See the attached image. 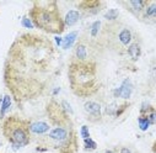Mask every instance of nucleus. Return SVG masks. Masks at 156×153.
I'll return each mask as SVG.
<instances>
[{
	"label": "nucleus",
	"instance_id": "f257e3e1",
	"mask_svg": "<svg viewBox=\"0 0 156 153\" xmlns=\"http://www.w3.org/2000/svg\"><path fill=\"white\" fill-rule=\"evenodd\" d=\"M132 90H133V87L130 84V82L127 79L122 83L121 88H118L117 90H114V95L115 96H121L123 99H128L130 98V94H132Z\"/></svg>",
	"mask_w": 156,
	"mask_h": 153
},
{
	"label": "nucleus",
	"instance_id": "f03ea898",
	"mask_svg": "<svg viewBox=\"0 0 156 153\" xmlns=\"http://www.w3.org/2000/svg\"><path fill=\"white\" fill-rule=\"evenodd\" d=\"M11 140H12L14 147H21V146L26 144L27 141H28V140H27V135H26L25 131L21 130V129H17V130L14 131Z\"/></svg>",
	"mask_w": 156,
	"mask_h": 153
},
{
	"label": "nucleus",
	"instance_id": "7ed1b4c3",
	"mask_svg": "<svg viewBox=\"0 0 156 153\" xmlns=\"http://www.w3.org/2000/svg\"><path fill=\"white\" fill-rule=\"evenodd\" d=\"M30 130H31L33 133L41 135V133H46V132L49 130V126H48L46 122H34V124L31 125Z\"/></svg>",
	"mask_w": 156,
	"mask_h": 153
},
{
	"label": "nucleus",
	"instance_id": "20e7f679",
	"mask_svg": "<svg viewBox=\"0 0 156 153\" xmlns=\"http://www.w3.org/2000/svg\"><path fill=\"white\" fill-rule=\"evenodd\" d=\"M79 17H80L79 11H76V10H70V11L66 14V16H65V24H66L68 26H73V25H75V24L77 22Z\"/></svg>",
	"mask_w": 156,
	"mask_h": 153
},
{
	"label": "nucleus",
	"instance_id": "39448f33",
	"mask_svg": "<svg viewBox=\"0 0 156 153\" xmlns=\"http://www.w3.org/2000/svg\"><path fill=\"white\" fill-rule=\"evenodd\" d=\"M85 110L91 114V115H95V116H98L101 114V106L97 104V103H94V101H89L85 104Z\"/></svg>",
	"mask_w": 156,
	"mask_h": 153
},
{
	"label": "nucleus",
	"instance_id": "423d86ee",
	"mask_svg": "<svg viewBox=\"0 0 156 153\" xmlns=\"http://www.w3.org/2000/svg\"><path fill=\"white\" fill-rule=\"evenodd\" d=\"M66 131L64 130V129H60V127H58V129H54L51 133H49V137L51 138H53V140H57V141H63V140H65L66 138Z\"/></svg>",
	"mask_w": 156,
	"mask_h": 153
},
{
	"label": "nucleus",
	"instance_id": "0eeeda50",
	"mask_svg": "<svg viewBox=\"0 0 156 153\" xmlns=\"http://www.w3.org/2000/svg\"><path fill=\"white\" fill-rule=\"evenodd\" d=\"M76 36H77V32H71V33L66 35V37L64 38V41H63V48L64 50H68V48H70L73 46V43L76 40Z\"/></svg>",
	"mask_w": 156,
	"mask_h": 153
},
{
	"label": "nucleus",
	"instance_id": "6e6552de",
	"mask_svg": "<svg viewBox=\"0 0 156 153\" xmlns=\"http://www.w3.org/2000/svg\"><path fill=\"white\" fill-rule=\"evenodd\" d=\"M128 53H129V56H130L133 59H138L139 56H140V47H139V45L133 43V45L129 47Z\"/></svg>",
	"mask_w": 156,
	"mask_h": 153
},
{
	"label": "nucleus",
	"instance_id": "1a4fd4ad",
	"mask_svg": "<svg viewBox=\"0 0 156 153\" xmlns=\"http://www.w3.org/2000/svg\"><path fill=\"white\" fill-rule=\"evenodd\" d=\"M119 40L123 45H128L132 40V33L129 30H123L121 33H119Z\"/></svg>",
	"mask_w": 156,
	"mask_h": 153
},
{
	"label": "nucleus",
	"instance_id": "9d476101",
	"mask_svg": "<svg viewBox=\"0 0 156 153\" xmlns=\"http://www.w3.org/2000/svg\"><path fill=\"white\" fill-rule=\"evenodd\" d=\"M76 57L79 58V59H85L86 58V48L85 46H77L76 48Z\"/></svg>",
	"mask_w": 156,
	"mask_h": 153
},
{
	"label": "nucleus",
	"instance_id": "9b49d317",
	"mask_svg": "<svg viewBox=\"0 0 156 153\" xmlns=\"http://www.w3.org/2000/svg\"><path fill=\"white\" fill-rule=\"evenodd\" d=\"M150 125V121H149V118H139V127L143 130V131H146L147 127Z\"/></svg>",
	"mask_w": 156,
	"mask_h": 153
},
{
	"label": "nucleus",
	"instance_id": "f8f14e48",
	"mask_svg": "<svg viewBox=\"0 0 156 153\" xmlns=\"http://www.w3.org/2000/svg\"><path fill=\"white\" fill-rule=\"evenodd\" d=\"M10 104H11L10 96H8V95H6V96L3 99V104H2V115H4V114H5V111L9 109Z\"/></svg>",
	"mask_w": 156,
	"mask_h": 153
},
{
	"label": "nucleus",
	"instance_id": "ddd939ff",
	"mask_svg": "<svg viewBox=\"0 0 156 153\" xmlns=\"http://www.w3.org/2000/svg\"><path fill=\"white\" fill-rule=\"evenodd\" d=\"M40 21H41V25H47V24H51V22H52V16H51L49 14H47V13H43V14L41 15Z\"/></svg>",
	"mask_w": 156,
	"mask_h": 153
},
{
	"label": "nucleus",
	"instance_id": "4468645a",
	"mask_svg": "<svg viewBox=\"0 0 156 153\" xmlns=\"http://www.w3.org/2000/svg\"><path fill=\"white\" fill-rule=\"evenodd\" d=\"M130 5L135 9V10H141L143 8H144V5H145V3L144 2H141V0H133V2H130Z\"/></svg>",
	"mask_w": 156,
	"mask_h": 153
},
{
	"label": "nucleus",
	"instance_id": "2eb2a0df",
	"mask_svg": "<svg viewBox=\"0 0 156 153\" xmlns=\"http://www.w3.org/2000/svg\"><path fill=\"white\" fill-rule=\"evenodd\" d=\"M117 16H118V11H117L115 9L109 10V11L105 15V17H106L107 20H114V19H117Z\"/></svg>",
	"mask_w": 156,
	"mask_h": 153
},
{
	"label": "nucleus",
	"instance_id": "dca6fc26",
	"mask_svg": "<svg viewBox=\"0 0 156 153\" xmlns=\"http://www.w3.org/2000/svg\"><path fill=\"white\" fill-rule=\"evenodd\" d=\"M100 26H101V22H100V21H96V22L92 24V26H91V35H92V36H96V35H97Z\"/></svg>",
	"mask_w": 156,
	"mask_h": 153
},
{
	"label": "nucleus",
	"instance_id": "f3484780",
	"mask_svg": "<svg viewBox=\"0 0 156 153\" xmlns=\"http://www.w3.org/2000/svg\"><path fill=\"white\" fill-rule=\"evenodd\" d=\"M155 14H156V5L155 4H151L147 9H146V15L147 16H155Z\"/></svg>",
	"mask_w": 156,
	"mask_h": 153
},
{
	"label": "nucleus",
	"instance_id": "a211bd4d",
	"mask_svg": "<svg viewBox=\"0 0 156 153\" xmlns=\"http://www.w3.org/2000/svg\"><path fill=\"white\" fill-rule=\"evenodd\" d=\"M85 146H86V148H89V149H95V148H96V143H95L90 137L85 140Z\"/></svg>",
	"mask_w": 156,
	"mask_h": 153
},
{
	"label": "nucleus",
	"instance_id": "6ab92c4d",
	"mask_svg": "<svg viewBox=\"0 0 156 153\" xmlns=\"http://www.w3.org/2000/svg\"><path fill=\"white\" fill-rule=\"evenodd\" d=\"M81 136L84 137V140H86V138L90 137V135H89V129H87L86 126H83V127H81Z\"/></svg>",
	"mask_w": 156,
	"mask_h": 153
},
{
	"label": "nucleus",
	"instance_id": "aec40b11",
	"mask_svg": "<svg viewBox=\"0 0 156 153\" xmlns=\"http://www.w3.org/2000/svg\"><path fill=\"white\" fill-rule=\"evenodd\" d=\"M22 25H23L25 27H27V28H32V27H33V24L31 22L30 19H23V20H22Z\"/></svg>",
	"mask_w": 156,
	"mask_h": 153
},
{
	"label": "nucleus",
	"instance_id": "412c9836",
	"mask_svg": "<svg viewBox=\"0 0 156 153\" xmlns=\"http://www.w3.org/2000/svg\"><path fill=\"white\" fill-rule=\"evenodd\" d=\"M63 106H64V107H65V110H68L69 112H73V110L70 109V105H69L66 101H63Z\"/></svg>",
	"mask_w": 156,
	"mask_h": 153
},
{
	"label": "nucleus",
	"instance_id": "4be33fe9",
	"mask_svg": "<svg viewBox=\"0 0 156 153\" xmlns=\"http://www.w3.org/2000/svg\"><path fill=\"white\" fill-rule=\"evenodd\" d=\"M149 121H150V124H154V122H155V114H154V112L150 115V119H149Z\"/></svg>",
	"mask_w": 156,
	"mask_h": 153
},
{
	"label": "nucleus",
	"instance_id": "5701e85b",
	"mask_svg": "<svg viewBox=\"0 0 156 153\" xmlns=\"http://www.w3.org/2000/svg\"><path fill=\"white\" fill-rule=\"evenodd\" d=\"M55 42H57L58 46H60L62 45V38L60 37H55Z\"/></svg>",
	"mask_w": 156,
	"mask_h": 153
},
{
	"label": "nucleus",
	"instance_id": "b1692460",
	"mask_svg": "<svg viewBox=\"0 0 156 153\" xmlns=\"http://www.w3.org/2000/svg\"><path fill=\"white\" fill-rule=\"evenodd\" d=\"M121 153H130V151H129L128 148H122V151H121Z\"/></svg>",
	"mask_w": 156,
	"mask_h": 153
},
{
	"label": "nucleus",
	"instance_id": "393cba45",
	"mask_svg": "<svg viewBox=\"0 0 156 153\" xmlns=\"http://www.w3.org/2000/svg\"><path fill=\"white\" fill-rule=\"evenodd\" d=\"M106 153H113V152H109V151H108V152H106Z\"/></svg>",
	"mask_w": 156,
	"mask_h": 153
}]
</instances>
